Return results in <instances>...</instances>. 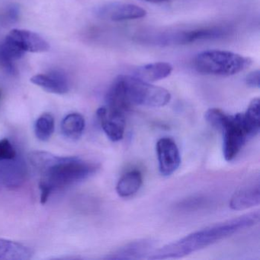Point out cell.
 Segmentation results:
<instances>
[{
  "mask_svg": "<svg viewBox=\"0 0 260 260\" xmlns=\"http://www.w3.org/2000/svg\"><path fill=\"white\" fill-rule=\"evenodd\" d=\"M28 157L42 174L39 188L42 205L46 203L53 191L85 180L97 170L95 164L77 156H58L48 152L35 151Z\"/></svg>",
  "mask_w": 260,
  "mask_h": 260,
  "instance_id": "obj_1",
  "label": "cell"
},
{
  "mask_svg": "<svg viewBox=\"0 0 260 260\" xmlns=\"http://www.w3.org/2000/svg\"><path fill=\"white\" fill-rule=\"evenodd\" d=\"M259 211L243 214L237 218L226 220L209 228L192 233L177 241L166 245L151 252L150 259L182 258L192 252L206 248L235 233L250 228L259 222Z\"/></svg>",
  "mask_w": 260,
  "mask_h": 260,
  "instance_id": "obj_2",
  "label": "cell"
},
{
  "mask_svg": "<svg viewBox=\"0 0 260 260\" xmlns=\"http://www.w3.org/2000/svg\"><path fill=\"white\" fill-rule=\"evenodd\" d=\"M252 64L249 57L226 51H207L200 53L194 60V69L207 75L229 77L247 69Z\"/></svg>",
  "mask_w": 260,
  "mask_h": 260,
  "instance_id": "obj_3",
  "label": "cell"
},
{
  "mask_svg": "<svg viewBox=\"0 0 260 260\" xmlns=\"http://www.w3.org/2000/svg\"><path fill=\"white\" fill-rule=\"evenodd\" d=\"M118 79L127 101L132 106L164 107L171 100V94L167 89L150 84L135 76L121 75Z\"/></svg>",
  "mask_w": 260,
  "mask_h": 260,
  "instance_id": "obj_4",
  "label": "cell"
},
{
  "mask_svg": "<svg viewBox=\"0 0 260 260\" xmlns=\"http://www.w3.org/2000/svg\"><path fill=\"white\" fill-rule=\"evenodd\" d=\"M220 132H223V153L226 161L239 154L249 138H252L243 113L225 115Z\"/></svg>",
  "mask_w": 260,
  "mask_h": 260,
  "instance_id": "obj_5",
  "label": "cell"
},
{
  "mask_svg": "<svg viewBox=\"0 0 260 260\" xmlns=\"http://www.w3.org/2000/svg\"><path fill=\"white\" fill-rule=\"evenodd\" d=\"M95 14L103 20L123 22L145 17L147 11L135 4L110 3L96 8Z\"/></svg>",
  "mask_w": 260,
  "mask_h": 260,
  "instance_id": "obj_6",
  "label": "cell"
},
{
  "mask_svg": "<svg viewBox=\"0 0 260 260\" xmlns=\"http://www.w3.org/2000/svg\"><path fill=\"white\" fill-rule=\"evenodd\" d=\"M229 30L226 28H200L191 31H179L159 38L160 43L166 45H186L199 41L213 40L224 37Z\"/></svg>",
  "mask_w": 260,
  "mask_h": 260,
  "instance_id": "obj_7",
  "label": "cell"
},
{
  "mask_svg": "<svg viewBox=\"0 0 260 260\" xmlns=\"http://www.w3.org/2000/svg\"><path fill=\"white\" fill-rule=\"evenodd\" d=\"M156 153L161 174L171 176L181 164L180 153L176 142L170 138H160L156 143Z\"/></svg>",
  "mask_w": 260,
  "mask_h": 260,
  "instance_id": "obj_8",
  "label": "cell"
},
{
  "mask_svg": "<svg viewBox=\"0 0 260 260\" xmlns=\"http://www.w3.org/2000/svg\"><path fill=\"white\" fill-rule=\"evenodd\" d=\"M96 115L102 128L111 141L117 142L124 138L125 114L105 106L97 110Z\"/></svg>",
  "mask_w": 260,
  "mask_h": 260,
  "instance_id": "obj_9",
  "label": "cell"
},
{
  "mask_svg": "<svg viewBox=\"0 0 260 260\" xmlns=\"http://www.w3.org/2000/svg\"><path fill=\"white\" fill-rule=\"evenodd\" d=\"M6 38L25 53H44L50 49L49 44L42 36L28 30H12Z\"/></svg>",
  "mask_w": 260,
  "mask_h": 260,
  "instance_id": "obj_10",
  "label": "cell"
},
{
  "mask_svg": "<svg viewBox=\"0 0 260 260\" xmlns=\"http://www.w3.org/2000/svg\"><path fill=\"white\" fill-rule=\"evenodd\" d=\"M33 84L51 93L63 95L69 91V83L64 74L53 71L46 74H38L31 77Z\"/></svg>",
  "mask_w": 260,
  "mask_h": 260,
  "instance_id": "obj_11",
  "label": "cell"
},
{
  "mask_svg": "<svg viewBox=\"0 0 260 260\" xmlns=\"http://www.w3.org/2000/svg\"><path fill=\"white\" fill-rule=\"evenodd\" d=\"M259 183L249 184L234 193L230 201V207L235 211H243L259 205Z\"/></svg>",
  "mask_w": 260,
  "mask_h": 260,
  "instance_id": "obj_12",
  "label": "cell"
},
{
  "mask_svg": "<svg viewBox=\"0 0 260 260\" xmlns=\"http://www.w3.org/2000/svg\"><path fill=\"white\" fill-rule=\"evenodd\" d=\"M153 243L151 240H142L132 242L119 248L106 258L109 259H138L150 253ZM150 255V254H149Z\"/></svg>",
  "mask_w": 260,
  "mask_h": 260,
  "instance_id": "obj_13",
  "label": "cell"
},
{
  "mask_svg": "<svg viewBox=\"0 0 260 260\" xmlns=\"http://www.w3.org/2000/svg\"><path fill=\"white\" fill-rule=\"evenodd\" d=\"M14 159L0 161V183L7 186H17L25 178V167Z\"/></svg>",
  "mask_w": 260,
  "mask_h": 260,
  "instance_id": "obj_14",
  "label": "cell"
},
{
  "mask_svg": "<svg viewBox=\"0 0 260 260\" xmlns=\"http://www.w3.org/2000/svg\"><path fill=\"white\" fill-rule=\"evenodd\" d=\"M173 72V67L166 62H156L149 63L138 68L135 71V77L144 81L154 82L167 78Z\"/></svg>",
  "mask_w": 260,
  "mask_h": 260,
  "instance_id": "obj_15",
  "label": "cell"
},
{
  "mask_svg": "<svg viewBox=\"0 0 260 260\" xmlns=\"http://www.w3.org/2000/svg\"><path fill=\"white\" fill-rule=\"evenodd\" d=\"M29 247L11 240L0 239V260H27L32 256Z\"/></svg>",
  "mask_w": 260,
  "mask_h": 260,
  "instance_id": "obj_16",
  "label": "cell"
},
{
  "mask_svg": "<svg viewBox=\"0 0 260 260\" xmlns=\"http://www.w3.org/2000/svg\"><path fill=\"white\" fill-rule=\"evenodd\" d=\"M142 182L143 177L141 172L138 170L128 172L117 183V193L122 198L130 197L139 191Z\"/></svg>",
  "mask_w": 260,
  "mask_h": 260,
  "instance_id": "obj_17",
  "label": "cell"
},
{
  "mask_svg": "<svg viewBox=\"0 0 260 260\" xmlns=\"http://www.w3.org/2000/svg\"><path fill=\"white\" fill-rule=\"evenodd\" d=\"M84 129V118L79 113L67 115L61 122V132L63 136L72 141L80 139Z\"/></svg>",
  "mask_w": 260,
  "mask_h": 260,
  "instance_id": "obj_18",
  "label": "cell"
},
{
  "mask_svg": "<svg viewBox=\"0 0 260 260\" xmlns=\"http://www.w3.org/2000/svg\"><path fill=\"white\" fill-rule=\"evenodd\" d=\"M259 105V100L258 98L254 99L249 103L246 112L243 113L245 121L252 138L256 136L260 130Z\"/></svg>",
  "mask_w": 260,
  "mask_h": 260,
  "instance_id": "obj_19",
  "label": "cell"
},
{
  "mask_svg": "<svg viewBox=\"0 0 260 260\" xmlns=\"http://www.w3.org/2000/svg\"><path fill=\"white\" fill-rule=\"evenodd\" d=\"M54 132V118L51 114L41 115L35 124V133L38 139L47 141L51 138Z\"/></svg>",
  "mask_w": 260,
  "mask_h": 260,
  "instance_id": "obj_20",
  "label": "cell"
},
{
  "mask_svg": "<svg viewBox=\"0 0 260 260\" xmlns=\"http://www.w3.org/2000/svg\"><path fill=\"white\" fill-rule=\"evenodd\" d=\"M226 113L220 109H211L207 111L205 115V119L210 125L217 130L220 131L223 124V118Z\"/></svg>",
  "mask_w": 260,
  "mask_h": 260,
  "instance_id": "obj_21",
  "label": "cell"
},
{
  "mask_svg": "<svg viewBox=\"0 0 260 260\" xmlns=\"http://www.w3.org/2000/svg\"><path fill=\"white\" fill-rule=\"evenodd\" d=\"M15 60L6 52L2 45L0 43V68L10 74H15L16 69L14 65Z\"/></svg>",
  "mask_w": 260,
  "mask_h": 260,
  "instance_id": "obj_22",
  "label": "cell"
},
{
  "mask_svg": "<svg viewBox=\"0 0 260 260\" xmlns=\"http://www.w3.org/2000/svg\"><path fill=\"white\" fill-rule=\"evenodd\" d=\"M16 157V152L9 140H0V161L9 160Z\"/></svg>",
  "mask_w": 260,
  "mask_h": 260,
  "instance_id": "obj_23",
  "label": "cell"
},
{
  "mask_svg": "<svg viewBox=\"0 0 260 260\" xmlns=\"http://www.w3.org/2000/svg\"><path fill=\"white\" fill-rule=\"evenodd\" d=\"M246 83L249 87L258 89L259 88L260 72L258 70L249 73L246 77Z\"/></svg>",
  "mask_w": 260,
  "mask_h": 260,
  "instance_id": "obj_24",
  "label": "cell"
},
{
  "mask_svg": "<svg viewBox=\"0 0 260 260\" xmlns=\"http://www.w3.org/2000/svg\"><path fill=\"white\" fill-rule=\"evenodd\" d=\"M147 2L155 3V4H160V3L167 2V0H144Z\"/></svg>",
  "mask_w": 260,
  "mask_h": 260,
  "instance_id": "obj_25",
  "label": "cell"
},
{
  "mask_svg": "<svg viewBox=\"0 0 260 260\" xmlns=\"http://www.w3.org/2000/svg\"><path fill=\"white\" fill-rule=\"evenodd\" d=\"M0 96H1V92H0Z\"/></svg>",
  "mask_w": 260,
  "mask_h": 260,
  "instance_id": "obj_26",
  "label": "cell"
}]
</instances>
